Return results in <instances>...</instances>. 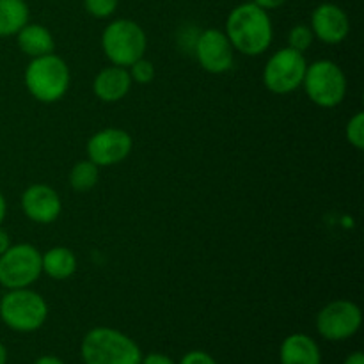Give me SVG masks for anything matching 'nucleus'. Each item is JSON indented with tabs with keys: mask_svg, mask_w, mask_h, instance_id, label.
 I'll list each match as a JSON object with an SVG mask.
<instances>
[{
	"mask_svg": "<svg viewBox=\"0 0 364 364\" xmlns=\"http://www.w3.org/2000/svg\"><path fill=\"white\" fill-rule=\"evenodd\" d=\"M224 32L233 48L249 57L265 53L274 38L269 11L262 9L255 2H244L233 7L228 14Z\"/></svg>",
	"mask_w": 364,
	"mask_h": 364,
	"instance_id": "obj_1",
	"label": "nucleus"
},
{
	"mask_svg": "<svg viewBox=\"0 0 364 364\" xmlns=\"http://www.w3.org/2000/svg\"><path fill=\"white\" fill-rule=\"evenodd\" d=\"M80 355L85 364H141L139 345L112 327H95L84 336Z\"/></svg>",
	"mask_w": 364,
	"mask_h": 364,
	"instance_id": "obj_2",
	"label": "nucleus"
},
{
	"mask_svg": "<svg viewBox=\"0 0 364 364\" xmlns=\"http://www.w3.org/2000/svg\"><path fill=\"white\" fill-rule=\"evenodd\" d=\"M25 87L41 103H55L66 96L71 75L66 60L55 53L34 57L23 75Z\"/></svg>",
	"mask_w": 364,
	"mask_h": 364,
	"instance_id": "obj_3",
	"label": "nucleus"
},
{
	"mask_svg": "<svg viewBox=\"0 0 364 364\" xmlns=\"http://www.w3.org/2000/svg\"><path fill=\"white\" fill-rule=\"evenodd\" d=\"M102 48L114 66L128 68L142 59L148 48L146 32L137 21L119 18L103 28Z\"/></svg>",
	"mask_w": 364,
	"mask_h": 364,
	"instance_id": "obj_4",
	"label": "nucleus"
},
{
	"mask_svg": "<svg viewBox=\"0 0 364 364\" xmlns=\"http://www.w3.org/2000/svg\"><path fill=\"white\" fill-rule=\"evenodd\" d=\"M48 318V304L34 290H7L0 299V320L16 333H34Z\"/></svg>",
	"mask_w": 364,
	"mask_h": 364,
	"instance_id": "obj_5",
	"label": "nucleus"
},
{
	"mask_svg": "<svg viewBox=\"0 0 364 364\" xmlns=\"http://www.w3.org/2000/svg\"><path fill=\"white\" fill-rule=\"evenodd\" d=\"M302 85L308 98L322 109L338 107L347 96V77L343 70L329 59L308 64Z\"/></svg>",
	"mask_w": 364,
	"mask_h": 364,
	"instance_id": "obj_6",
	"label": "nucleus"
},
{
	"mask_svg": "<svg viewBox=\"0 0 364 364\" xmlns=\"http://www.w3.org/2000/svg\"><path fill=\"white\" fill-rule=\"evenodd\" d=\"M41 274V252L32 244L11 245L0 255V287L7 290L32 287Z\"/></svg>",
	"mask_w": 364,
	"mask_h": 364,
	"instance_id": "obj_7",
	"label": "nucleus"
},
{
	"mask_svg": "<svg viewBox=\"0 0 364 364\" xmlns=\"http://www.w3.org/2000/svg\"><path fill=\"white\" fill-rule=\"evenodd\" d=\"M306 63L304 53L297 50L281 48L267 60L265 70H263V84L274 95H288L299 89L304 82Z\"/></svg>",
	"mask_w": 364,
	"mask_h": 364,
	"instance_id": "obj_8",
	"label": "nucleus"
},
{
	"mask_svg": "<svg viewBox=\"0 0 364 364\" xmlns=\"http://www.w3.org/2000/svg\"><path fill=\"white\" fill-rule=\"evenodd\" d=\"M361 308L347 299L329 302L316 315V331L327 341L350 340L361 329Z\"/></svg>",
	"mask_w": 364,
	"mask_h": 364,
	"instance_id": "obj_9",
	"label": "nucleus"
},
{
	"mask_svg": "<svg viewBox=\"0 0 364 364\" xmlns=\"http://www.w3.org/2000/svg\"><path fill=\"white\" fill-rule=\"evenodd\" d=\"M196 57L199 66L212 75H223L233 68L235 48L226 32L219 28H206L196 41Z\"/></svg>",
	"mask_w": 364,
	"mask_h": 364,
	"instance_id": "obj_10",
	"label": "nucleus"
},
{
	"mask_svg": "<svg viewBox=\"0 0 364 364\" xmlns=\"http://www.w3.org/2000/svg\"><path fill=\"white\" fill-rule=\"evenodd\" d=\"M134 148V139L123 128H103L87 141V159L98 167L123 162Z\"/></svg>",
	"mask_w": 364,
	"mask_h": 364,
	"instance_id": "obj_11",
	"label": "nucleus"
},
{
	"mask_svg": "<svg viewBox=\"0 0 364 364\" xmlns=\"http://www.w3.org/2000/svg\"><path fill=\"white\" fill-rule=\"evenodd\" d=\"M21 210L28 220L36 224H52L63 212V201L55 188L45 183H36L21 194Z\"/></svg>",
	"mask_w": 364,
	"mask_h": 364,
	"instance_id": "obj_12",
	"label": "nucleus"
},
{
	"mask_svg": "<svg viewBox=\"0 0 364 364\" xmlns=\"http://www.w3.org/2000/svg\"><path fill=\"white\" fill-rule=\"evenodd\" d=\"M311 31L326 45H340L350 32L348 14L333 2H323L311 13Z\"/></svg>",
	"mask_w": 364,
	"mask_h": 364,
	"instance_id": "obj_13",
	"label": "nucleus"
},
{
	"mask_svg": "<svg viewBox=\"0 0 364 364\" xmlns=\"http://www.w3.org/2000/svg\"><path fill=\"white\" fill-rule=\"evenodd\" d=\"M132 78L127 68L109 66L103 68L92 82V91L98 100L105 103H116L130 92Z\"/></svg>",
	"mask_w": 364,
	"mask_h": 364,
	"instance_id": "obj_14",
	"label": "nucleus"
},
{
	"mask_svg": "<svg viewBox=\"0 0 364 364\" xmlns=\"http://www.w3.org/2000/svg\"><path fill=\"white\" fill-rule=\"evenodd\" d=\"M281 364H322V352L311 336L302 333L290 334L279 347Z\"/></svg>",
	"mask_w": 364,
	"mask_h": 364,
	"instance_id": "obj_15",
	"label": "nucleus"
},
{
	"mask_svg": "<svg viewBox=\"0 0 364 364\" xmlns=\"http://www.w3.org/2000/svg\"><path fill=\"white\" fill-rule=\"evenodd\" d=\"M16 43L18 48L28 55L31 59L41 55H48L53 53L55 50V41H53V36L45 25L39 23H27L20 32L16 34Z\"/></svg>",
	"mask_w": 364,
	"mask_h": 364,
	"instance_id": "obj_16",
	"label": "nucleus"
},
{
	"mask_svg": "<svg viewBox=\"0 0 364 364\" xmlns=\"http://www.w3.org/2000/svg\"><path fill=\"white\" fill-rule=\"evenodd\" d=\"M77 256L68 247H52L41 255L43 272L55 281H66L77 272Z\"/></svg>",
	"mask_w": 364,
	"mask_h": 364,
	"instance_id": "obj_17",
	"label": "nucleus"
},
{
	"mask_svg": "<svg viewBox=\"0 0 364 364\" xmlns=\"http://www.w3.org/2000/svg\"><path fill=\"white\" fill-rule=\"evenodd\" d=\"M28 16L25 0H0V38L16 36L28 23Z\"/></svg>",
	"mask_w": 364,
	"mask_h": 364,
	"instance_id": "obj_18",
	"label": "nucleus"
},
{
	"mask_svg": "<svg viewBox=\"0 0 364 364\" xmlns=\"http://www.w3.org/2000/svg\"><path fill=\"white\" fill-rule=\"evenodd\" d=\"M100 178V167L91 160H80L70 171V185L77 192H87L95 188Z\"/></svg>",
	"mask_w": 364,
	"mask_h": 364,
	"instance_id": "obj_19",
	"label": "nucleus"
},
{
	"mask_svg": "<svg viewBox=\"0 0 364 364\" xmlns=\"http://www.w3.org/2000/svg\"><path fill=\"white\" fill-rule=\"evenodd\" d=\"M313 41H315V36H313L311 27L304 23L295 25L288 32V46L301 53H304L313 45Z\"/></svg>",
	"mask_w": 364,
	"mask_h": 364,
	"instance_id": "obj_20",
	"label": "nucleus"
},
{
	"mask_svg": "<svg viewBox=\"0 0 364 364\" xmlns=\"http://www.w3.org/2000/svg\"><path fill=\"white\" fill-rule=\"evenodd\" d=\"M345 135H347L348 144L354 146L355 149L364 148V114L359 110L354 116L348 119L347 128H345Z\"/></svg>",
	"mask_w": 364,
	"mask_h": 364,
	"instance_id": "obj_21",
	"label": "nucleus"
},
{
	"mask_svg": "<svg viewBox=\"0 0 364 364\" xmlns=\"http://www.w3.org/2000/svg\"><path fill=\"white\" fill-rule=\"evenodd\" d=\"M128 73H130L132 82H137V84L146 85L155 78V66H153L151 60L142 57V59L135 60L132 66H128Z\"/></svg>",
	"mask_w": 364,
	"mask_h": 364,
	"instance_id": "obj_22",
	"label": "nucleus"
},
{
	"mask_svg": "<svg viewBox=\"0 0 364 364\" xmlns=\"http://www.w3.org/2000/svg\"><path fill=\"white\" fill-rule=\"evenodd\" d=\"M119 0H84V7L92 18L105 20L117 11Z\"/></svg>",
	"mask_w": 364,
	"mask_h": 364,
	"instance_id": "obj_23",
	"label": "nucleus"
},
{
	"mask_svg": "<svg viewBox=\"0 0 364 364\" xmlns=\"http://www.w3.org/2000/svg\"><path fill=\"white\" fill-rule=\"evenodd\" d=\"M180 364H217L215 359L203 350H191L181 358Z\"/></svg>",
	"mask_w": 364,
	"mask_h": 364,
	"instance_id": "obj_24",
	"label": "nucleus"
},
{
	"mask_svg": "<svg viewBox=\"0 0 364 364\" xmlns=\"http://www.w3.org/2000/svg\"><path fill=\"white\" fill-rule=\"evenodd\" d=\"M141 364H176L169 355L160 354V352H153V354L142 355Z\"/></svg>",
	"mask_w": 364,
	"mask_h": 364,
	"instance_id": "obj_25",
	"label": "nucleus"
},
{
	"mask_svg": "<svg viewBox=\"0 0 364 364\" xmlns=\"http://www.w3.org/2000/svg\"><path fill=\"white\" fill-rule=\"evenodd\" d=\"M252 2H255L258 7H262V9L272 11V9H279L281 6H284L287 0H252Z\"/></svg>",
	"mask_w": 364,
	"mask_h": 364,
	"instance_id": "obj_26",
	"label": "nucleus"
},
{
	"mask_svg": "<svg viewBox=\"0 0 364 364\" xmlns=\"http://www.w3.org/2000/svg\"><path fill=\"white\" fill-rule=\"evenodd\" d=\"M9 247H11L9 233H7L6 230H2V226H0V255H4Z\"/></svg>",
	"mask_w": 364,
	"mask_h": 364,
	"instance_id": "obj_27",
	"label": "nucleus"
},
{
	"mask_svg": "<svg viewBox=\"0 0 364 364\" xmlns=\"http://www.w3.org/2000/svg\"><path fill=\"white\" fill-rule=\"evenodd\" d=\"M343 364H364L363 352H352L350 355H347V358H345Z\"/></svg>",
	"mask_w": 364,
	"mask_h": 364,
	"instance_id": "obj_28",
	"label": "nucleus"
},
{
	"mask_svg": "<svg viewBox=\"0 0 364 364\" xmlns=\"http://www.w3.org/2000/svg\"><path fill=\"white\" fill-rule=\"evenodd\" d=\"M34 364H64V363L60 361L59 358H55V355H41V358L36 359Z\"/></svg>",
	"mask_w": 364,
	"mask_h": 364,
	"instance_id": "obj_29",
	"label": "nucleus"
},
{
	"mask_svg": "<svg viewBox=\"0 0 364 364\" xmlns=\"http://www.w3.org/2000/svg\"><path fill=\"white\" fill-rule=\"evenodd\" d=\"M6 213H7V203H6V198L2 196V192H0V226H2L4 219H6Z\"/></svg>",
	"mask_w": 364,
	"mask_h": 364,
	"instance_id": "obj_30",
	"label": "nucleus"
},
{
	"mask_svg": "<svg viewBox=\"0 0 364 364\" xmlns=\"http://www.w3.org/2000/svg\"><path fill=\"white\" fill-rule=\"evenodd\" d=\"M0 364H7V348L0 341Z\"/></svg>",
	"mask_w": 364,
	"mask_h": 364,
	"instance_id": "obj_31",
	"label": "nucleus"
}]
</instances>
